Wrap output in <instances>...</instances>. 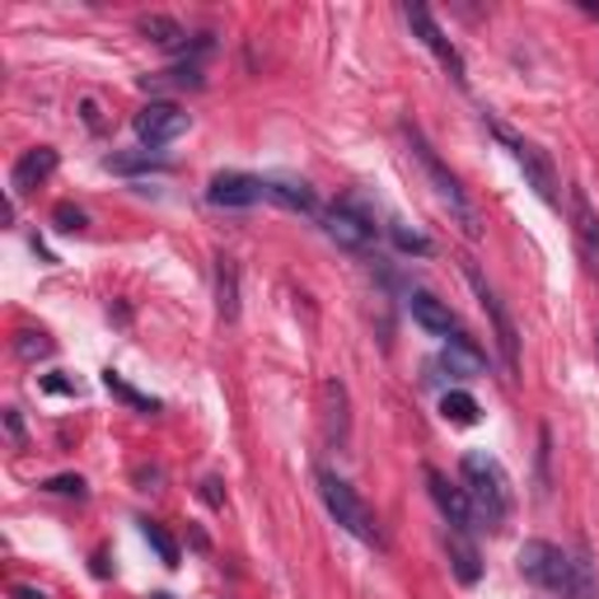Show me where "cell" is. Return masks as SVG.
<instances>
[{"label": "cell", "instance_id": "cell-1", "mask_svg": "<svg viewBox=\"0 0 599 599\" xmlns=\"http://www.w3.org/2000/svg\"><path fill=\"white\" fill-rule=\"evenodd\" d=\"M459 473H463V492H469V501H473V516L492 529V535H501L510 510H516V492H510V478L501 469V459H492L487 450H469L459 463Z\"/></svg>", "mask_w": 599, "mask_h": 599}, {"label": "cell", "instance_id": "cell-2", "mask_svg": "<svg viewBox=\"0 0 599 599\" xmlns=\"http://www.w3.org/2000/svg\"><path fill=\"white\" fill-rule=\"evenodd\" d=\"M403 137H408V146H412V160L421 164V173H427V179L436 183V197L455 211V220L463 226V234L478 239V234H482V226H478V211H473V202H469V192L459 188V179H455V173H450L446 164H440V154L431 150V141L421 137V131H417L412 122H403Z\"/></svg>", "mask_w": 599, "mask_h": 599}, {"label": "cell", "instance_id": "cell-3", "mask_svg": "<svg viewBox=\"0 0 599 599\" xmlns=\"http://www.w3.org/2000/svg\"><path fill=\"white\" fill-rule=\"evenodd\" d=\"M319 492H323L328 516L338 520L351 539H361V543H370V548H385V529H380V520H375V510L357 497V487H351L347 478H338L332 469H323V473H319Z\"/></svg>", "mask_w": 599, "mask_h": 599}, {"label": "cell", "instance_id": "cell-4", "mask_svg": "<svg viewBox=\"0 0 599 599\" xmlns=\"http://www.w3.org/2000/svg\"><path fill=\"white\" fill-rule=\"evenodd\" d=\"M463 277H469L473 296H478V305H482V315L492 319V332H497V351H501L506 370H510V375H520V332H516V319H510L506 300L497 296V286L487 281V277H482V268H478V262H469V258H463Z\"/></svg>", "mask_w": 599, "mask_h": 599}, {"label": "cell", "instance_id": "cell-5", "mask_svg": "<svg viewBox=\"0 0 599 599\" xmlns=\"http://www.w3.org/2000/svg\"><path fill=\"white\" fill-rule=\"evenodd\" d=\"M492 131H497V141L510 150V160L520 164V173H525V183L539 192V202H558V169H552V160L535 146V141H525V137H516L506 122H492Z\"/></svg>", "mask_w": 599, "mask_h": 599}, {"label": "cell", "instance_id": "cell-6", "mask_svg": "<svg viewBox=\"0 0 599 599\" xmlns=\"http://www.w3.org/2000/svg\"><path fill=\"white\" fill-rule=\"evenodd\" d=\"M520 576L535 581L539 590H558L567 595V581H571V552H562L558 543L548 539H529L520 548Z\"/></svg>", "mask_w": 599, "mask_h": 599}, {"label": "cell", "instance_id": "cell-7", "mask_svg": "<svg viewBox=\"0 0 599 599\" xmlns=\"http://www.w3.org/2000/svg\"><path fill=\"white\" fill-rule=\"evenodd\" d=\"M403 19L412 24V33L421 38V48H427L436 61H440V71H446L455 84H469V71H463V57H459V48L446 38V29L431 19V10L427 6H403Z\"/></svg>", "mask_w": 599, "mask_h": 599}, {"label": "cell", "instance_id": "cell-8", "mask_svg": "<svg viewBox=\"0 0 599 599\" xmlns=\"http://www.w3.org/2000/svg\"><path fill=\"white\" fill-rule=\"evenodd\" d=\"M137 137H141V146H146V154L150 150H164V146H173L188 131V113L179 103H164V99H150L141 113H137Z\"/></svg>", "mask_w": 599, "mask_h": 599}, {"label": "cell", "instance_id": "cell-9", "mask_svg": "<svg viewBox=\"0 0 599 599\" xmlns=\"http://www.w3.org/2000/svg\"><path fill=\"white\" fill-rule=\"evenodd\" d=\"M323 230L347 253H366L370 243H375V220L366 211H357V207H347V202H338V207L323 216Z\"/></svg>", "mask_w": 599, "mask_h": 599}, {"label": "cell", "instance_id": "cell-10", "mask_svg": "<svg viewBox=\"0 0 599 599\" xmlns=\"http://www.w3.org/2000/svg\"><path fill=\"white\" fill-rule=\"evenodd\" d=\"M268 197V183L253 179V173H216L211 188H207V202L211 207H226V211H243V207H258Z\"/></svg>", "mask_w": 599, "mask_h": 599}, {"label": "cell", "instance_id": "cell-11", "mask_svg": "<svg viewBox=\"0 0 599 599\" xmlns=\"http://www.w3.org/2000/svg\"><path fill=\"white\" fill-rule=\"evenodd\" d=\"M427 492H431V501L440 506V516H446V525H455V529H473V501H469V492L463 487H455L440 469H427Z\"/></svg>", "mask_w": 599, "mask_h": 599}, {"label": "cell", "instance_id": "cell-12", "mask_svg": "<svg viewBox=\"0 0 599 599\" xmlns=\"http://www.w3.org/2000/svg\"><path fill=\"white\" fill-rule=\"evenodd\" d=\"M446 552H450V571H455L459 586H478L482 581V558H478V543L469 539V529L446 525Z\"/></svg>", "mask_w": 599, "mask_h": 599}, {"label": "cell", "instance_id": "cell-13", "mask_svg": "<svg viewBox=\"0 0 599 599\" xmlns=\"http://www.w3.org/2000/svg\"><path fill=\"white\" fill-rule=\"evenodd\" d=\"M57 164H61V154H57L52 146H33V150H24V154H19V164H14V173H10L14 192H33L42 179H52Z\"/></svg>", "mask_w": 599, "mask_h": 599}, {"label": "cell", "instance_id": "cell-14", "mask_svg": "<svg viewBox=\"0 0 599 599\" xmlns=\"http://www.w3.org/2000/svg\"><path fill=\"white\" fill-rule=\"evenodd\" d=\"M408 309H412V319H417V328H427L431 338H450V332L459 328V319H455V309L446 305V300H436L431 291H412L408 296Z\"/></svg>", "mask_w": 599, "mask_h": 599}, {"label": "cell", "instance_id": "cell-15", "mask_svg": "<svg viewBox=\"0 0 599 599\" xmlns=\"http://www.w3.org/2000/svg\"><path fill=\"white\" fill-rule=\"evenodd\" d=\"M571 220H576V243H581V253L590 258V262H599V216H595V207H590V197H586V188H571Z\"/></svg>", "mask_w": 599, "mask_h": 599}, {"label": "cell", "instance_id": "cell-16", "mask_svg": "<svg viewBox=\"0 0 599 599\" xmlns=\"http://www.w3.org/2000/svg\"><path fill=\"white\" fill-rule=\"evenodd\" d=\"M440 366H446L450 375H459V380H478V375H487V357H482L469 338H463V332L446 342V351H440Z\"/></svg>", "mask_w": 599, "mask_h": 599}, {"label": "cell", "instance_id": "cell-17", "mask_svg": "<svg viewBox=\"0 0 599 599\" xmlns=\"http://www.w3.org/2000/svg\"><path fill=\"white\" fill-rule=\"evenodd\" d=\"M216 309L226 323L239 319V268H234V258H216Z\"/></svg>", "mask_w": 599, "mask_h": 599}, {"label": "cell", "instance_id": "cell-18", "mask_svg": "<svg viewBox=\"0 0 599 599\" xmlns=\"http://www.w3.org/2000/svg\"><path fill=\"white\" fill-rule=\"evenodd\" d=\"M562 599H599V576H595V562H590V548L586 543L571 552V581H567V595Z\"/></svg>", "mask_w": 599, "mask_h": 599}, {"label": "cell", "instance_id": "cell-19", "mask_svg": "<svg viewBox=\"0 0 599 599\" xmlns=\"http://www.w3.org/2000/svg\"><path fill=\"white\" fill-rule=\"evenodd\" d=\"M262 183H268L272 202H281L286 211H300V216L315 211V192H309L300 179H262Z\"/></svg>", "mask_w": 599, "mask_h": 599}, {"label": "cell", "instance_id": "cell-20", "mask_svg": "<svg viewBox=\"0 0 599 599\" xmlns=\"http://www.w3.org/2000/svg\"><path fill=\"white\" fill-rule=\"evenodd\" d=\"M202 66H173V71L146 76V90H202Z\"/></svg>", "mask_w": 599, "mask_h": 599}, {"label": "cell", "instance_id": "cell-21", "mask_svg": "<svg viewBox=\"0 0 599 599\" xmlns=\"http://www.w3.org/2000/svg\"><path fill=\"white\" fill-rule=\"evenodd\" d=\"M103 385H108V393H118L127 408H137V412H146V417H154V412H160V398H150V393H137V389H131V385L122 380L118 370H108V375H103Z\"/></svg>", "mask_w": 599, "mask_h": 599}, {"label": "cell", "instance_id": "cell-22", "mask_svg": "<svg viewBox=\"0 0 599 599\" xmlns=\"http://www.w3.org/2000/svg\"><path fill=\"white\" fill-rule=\"evenodd\" d=\"M141 33H146V38H154L160 48H188V33H183L179 24H173L169 14H146V19H141Z\"/></svg>", "mask_w": 599, "mask_h": 599}, {"label": "cell", "instance_id": "cell-23", "mask_svg": "<svg viewBox=\"0 0 599 599\" xmlns=\"http://www.w3.org/2000/svg\"><path fill=\"white\" fill-rule=\"evenodd\" d=\"M440 412H446V421H455V427H473V421L482 417L478 398H473V393H459V389L440 398Z\"/></svg>", "mask_w": 599, "mask_h": 599}, {"label": "cell", "instance_id": "cell-24", "mask_svg": "<svg viewBox=\"0 0 599 599\" xmlns=\"http://www.w3.org/2000/svg\"><path fill=\"white\" fill-rule=\"evenodd\" d=\"M103 169L108 173H169V164L154 160V154H108Z\"/></svg>", "mask_w": 599, "mask_h": 599}, {"label": "cell", "instance_id": "cell-25", "mask_svg": "<svg viewBox=\"0 0 599 599\" xmlns=\"http://www.w3.org/2000/svg\"><path fill=\"white\" fill-rule=\"evenodd\" d=\"M141 529H146V543L160 552V562H164V567H179V543H173L169 529H164V525H154V520H146Z\"/></svg>", "mask_w": 599, "mask_h": 599}, {"label": "cell", "instance_id": "cell-26", "mask_svg": "<svg viewBox=\"0 0 599 599\" xmlns=\"http://www.w3.org/2000/svg\"><path fill=\"white\" fill-rule=\"evenodd\" d=\"M393 243H398V253H417V258H431L436 253V243L427 234L408 230V226H393Z\"/></svg>", "mask_w": 599, "mask_h": 599}, {"label": "cell", "instance_id": "cell-27", "mask_svg": "<svg viewBox=\"0 0 599 599\" xmlns=\"http://www.w3.org/2000/svg\"><path fill=\"white\" fill-rule=\"evenodd\" d=\"M14 351H19L24 361L52 357V338H48V332H19V338H14Z\"/></svg>", "mask_w": 599, "mask_h": 599}, {"label": "cell", "instance_id": "cell-28", "mask_svg": "<svg viewBox=\"0 0 599 599\" xmlns=\"http://www.w3.org/2000/svg\"><path fill=\"white\" fill-rule=\"evenodd\" d=\"M42 487H48V492H57V497H76V501L90 497V487H84L80 473H57V478H48Z\"/></svg>", "mask_w": 599, "mask_h": 599}, {"label": "cell", "instance_id": "cell-29", "mask_svg": "<svg viewBox=\"0 0 599 599\" xmlns=\"http://www.w3.org/2000/svg\"><path fill=\"white\" fill-rule=\"evenodd\" d=\"M52 220H57V230H61V234H80L84 226H90V216H84L80 207H71V202H61V207L52 211Z\"/></svg>", "mask_w": 599, "mask_h": 599}, {"label": "cell", "instance_id": "cell-30", "mask_svg": "<svg viewBox=\"0 0 599 599\" xmlns=\"http://www.w3.org/2000/svg\"><path fill=\"white\" fill-rule=\"evenodd\" d=\"M6 431H10V440H24V421H19V412H14V408L6 412Z\"/></svg>", "mask_w": 599, "mask_h": 599}, {"label": "cell", "instance_id": "cell-31", "mask_svg": "<svg viewBox=\"0 0 599 599\" xmlns=\"http://www.w3.org/2000/svg\"><path fill=\"white\" fill-rule=\"evenodd\" d=\"M202 497H207V506H220V501H226V497H220V482H216V478L202 482Z\"/></svg>", "mask_w": 599, "mask_h": 599}, {"label": "cell", "instance_id": "cell-32", "mask_svg": "<svg viewBox=\"0 0 599 599\" xmlns=\"http://www.w3.org/2000/svg\"><path fill=\"white\" fill-rule=\"evenodd\" d=\"M42 389H52V393H76V385H71V380H57V375H48V380H42Z\"/></svg>", "mask_w": 599, "mask_h": 599}, {"label": "cell", "instance_id": "cell-33", "mask_svg": "<svg viewBox=\"0 0 599 599\" xmlns=\"http://www.w3.org/2000/svg\"><path fill=\"white\" fill-rule=\"evenodd\" d=\"M10 595H14V599H48V595H42V590H33V586H14Z\"/></svg>", "mask_w": 599, "mask_h": 599}, {"label": "cell", "instance_id": "cell-34", "mask_svg": "<svg viewBox=\"0 0 599 599\" xmlns=\"http://www.w3.org/2000/svg\"><path fill=\"white\" fill-rule=\"evenodd\" d=\"M150 599H173V595H164V590H160V595H150Z\"/></svg>", "mask_w": 599, "mask_h": 599}, {"label": "cell", "instance_id": "cell-35", "mask_svg": "<svg viewBox=\"0 0 599 599\" xmlns=\"http://www.w3.org/2000/svg\"><path fill=\"white\" fill-rule=\"evenodd\" d=\"M586 10H590V14H595V19H599V6H586Z\"/></svg>", "mask_w": 599, "mask_h": 599}]
</instances>
